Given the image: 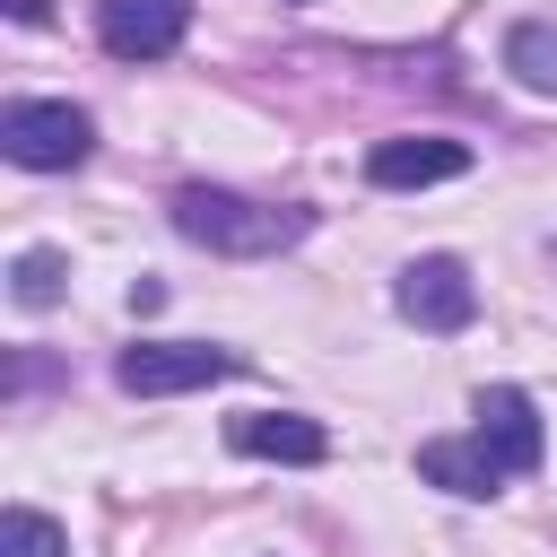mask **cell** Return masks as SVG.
<instances>
[{
  "label": "cell",
  "mask_w": 557,
  "mask_h": 557,
  "mask_svg": "<svg viewBox=\"0 0 557 557\" xmlns=\"http://www.w3.org/2000/svg\"><path fill=\"white\" fill-rule=\"evenodd\" d=\"M453 174H470L461 139H374L366 148V183L374 191H426V183H453Z\"/></svg>",
  "instance_id": "52a82bcc"
},
{
  "label": "cell",
  "mask_w": 557,
  "mask_h": 557,
  "mask_svg": "<svg viewBox=\"0 0 557 557\" xmlns=\"http://www.w3.org/2000/svg\"><path fill=\"white\" fill-rule=\"evenodd\" d=\"M191 35V0H96V44L113 61H165Z\"/></svg>",
  "instance_id": "5b68a950"
},
{
  "label": "cell",
  "mask_w": 557,
  "mask_h": 557,
  "mask_svg": "<svg viewBox=\"0 0 557 557\" xmlns=\"http://www.w3.org/2000/svg\"><path fill=\"white\" fill-rule=\"evenodd\" d=\"M505 70H513L531 96H557V26H548V17H522V26L505 35Z\"/></svg>",
  "instance_id": "8fae6325"
},
{
  "label": "cell",
  "mask_w": 557,
  "mask_h": 557,
  "mask_svg": "<svg viewBox=\"0 0 557 557\" xmlns=\"http://www.w3.org/2000/svg\"><path fill=\"white\" fill-rule=\"evenodd\" d=\"M392 313L400 322H418V331H470L479 322V278L453 261V252H418L400 278H392Z\"/></svg>",
  "instance_id": "277c9868"
},
{
  "label": "cell",
  "mask_w": 557,
  "mask_h": 557,
  "mask_svg": "<svg viewBox=\"0 0 557 557\" xmlns=\"http://www.w3.org/2000/svg\"><path fill=\"white\" fill-rule=\"evenodd\" d=\"M418 479L444 487V496H461V505H487V496L505 487V461H496L479 435H426V444H418Z\"/></svg>",
  "instance_id": "ba28073f"
},
{
  "label": "cell",
  "mask_w": 557,
  "mask_h": 557,
  "mask_svg": "<svg viewBox=\"0 0 557 557\" xmlns=\"http://www.w3.org/2000/svg\"><path fill=\"white\" fill-rule=\"evenodd\" d=\"M470 435L505 461V479H522V470H540V453H548V426H540V409H531V392L522 383H487L479 400H470Z\"/></svg>",
  "instance_id": "8992f818"
},
{
  "label": "cell",
  "mask_w": 557,
  "mask_h": 557,
  "mask_svg": "<svg viewBox=\"0 0 557 557\" xmlns=\"http://www.w3.org/2000/svg\"><path fill=\"white\" fill-rule=\"evenodd\" d=\"M0 157L26 165V174H70V165L96 157V122L70 96H17L0 113Z\"/></svg>",
  "instance_id": "7a4b0ae2"
},
{
  "label": "cell",
  "mask_w": 557,
  "mask_h": 557,
  "mask_svg": "<svg viewBox=\"0 0 557 557\" xmlns=\"http://www.w3.org/2000/svg\"><path fill=\"white\" fill-rule=\"evenodd\" d=\"M244 357L235 348H209V339H139L113 357V383L139 392V400H174V392H200V383H226Z\"/></svg>",
  "instance_id": "3957f363"
},
{
  "label": "cell",
  "mask_w": 557,
  "mask_h": 557,
  "mask_svg": "<svg viewBox=\"0 0 557 557\" xmlns=\"http://www.w3.org/2000/svg\"><path fill=\"white\" fill-rule=\"evenodd\" d=\"M226 444L252 453V461H296V470L331 453V435H322L313 418H296V409H244V418L226 426Z\"/></svg>",
  "instance_id": "9c48e42d"
},
{
  "label": "cell",
  "mask_w": 557,
  "mask_h": 557,
  "mask_svg": "<svg viewBox=\"0 0 557 557\" xmlns=\"http://www.w3.org/2000/svg\"><path fill=\"white\" fill-rule=\"evenodd\" d=\"M0 557H70V531L35 505H9L0 513Z\"/></svg>",
  "instance_id": "7c38bea8"
},
{
  "label": "cell",
  "mask_w": 557,
  "mask_h": 557,
  "mask_svg": "<svg viewBox=\"0 0 557 557\" xmlns=\"http://www.w3.org/2000/svg\"><path fill=\"white\" fill-rule=\"evenodd\" d=\"M9 296H17L26 313H52V305L70 296V252H52V244H26V252L9 261Z\"/></svg>",
  "instance_id": "30bf717a"
},
{
  "label": "cell",
  "mask_w": 557,
  "mask_h": 557,
  "mask_svg": "<svg viewBox=\"0 0 557 557\" xmlns=\"http://www.w3.org/2000/svg\"><path fill=\"white\" fill-rule=\"evenodd\" d=\"M174 235L200 244V252H226V261H261V252H287L313 235V209L296 200H244V191H218V183H183L165 200Z\"/></svg>",
  "instance_id": "6da1fadb"
},
{
  "label": "cell",
  "mask_w": 557,
  "mask_h": 557,
  "mask_svg": "<svg viewBox=\"0 0 557 557\" xmlns=\"http://www.w3.org/2000/svg\"><path fill=\"white\" fill-rule=\"evenodd\" d=\"M44 9H52V0H9V17H17V26H35Z\"/></svg>",
  "instance_id": "4fadbf2b"
}]
</instances>
